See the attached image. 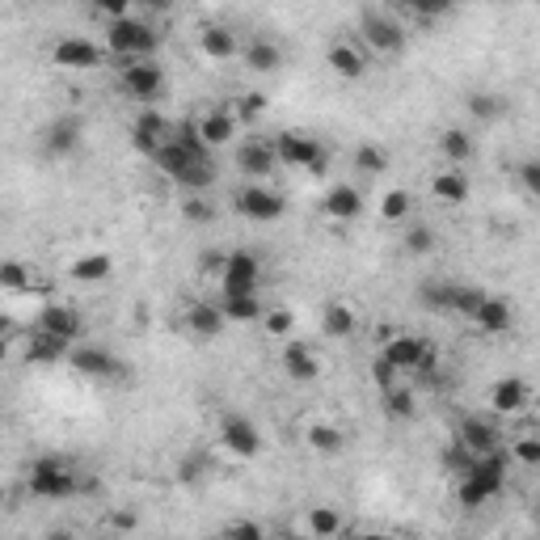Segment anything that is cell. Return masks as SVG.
I'll return each instance as SVG.
<instances>
[{
    "instance_id": "obj_33",
    "label": "cell",
    "mask_w": 540,
    "mask_h": 540,
    "mask_svg": "<svg viewBox=\"0 0 540 540\" xmlns=\"http://www.w3.org/2000/svg\"><path fill=\"white\" fill-rule=\"evenodd\" d=\"M220 304H224V317L237 321V325H249V321H262L266 304L258 292H220Z\"/></svg>"
},
{
    "instance_id": "obj_40",
    "label": "cell",
    "mask_w": 540,
    "mask_h": 540,
    "mask_svg": "<svg viewBox=\"0 0 540 540\" xmlns=\"http://www.w3.org/2000/svg\"><path fill=\"white\" fill-rule=\"evenodd\" d=\"M435 245H439V237H435V228L431 224H410L405 228V237H401V249L410 258H427V254H435Z\"/></svg>"
},
{
    "instance_id": "obj_31",
    "label": "cell",
    "mask_w": 540,
    "mask_h": 540,
    "mask_svg": "<svg viewBox=\"0 0 540 540\" xmlns=\"http://www.w3.org/2000/svg\"><path fill=\"white\" fill-rule=\"evenodd\" d=\"M241 60H245L249 72L270 76V72H279V68H283V47H279V43H270V38H249L245 51H241Z\"/></svg>"
},
{
    "instance_id": "obj_44",
    "label": "cell",
    "mask_w": 540,
    "mask_h": 540,
    "mask_svg": "<svg viewBox=\"0 0 540 540\" xmlns=\"http://www.w3.org/2000/svg\"><path fill=\"white\" fill-rule=\"evenodd\" d=\"M511 465L540 469V435H519V439L511 443Z\"/></svg>"
},
{
    "instance_id": "obj_21",
    "label": "cell",
    "mask_w": 540,
    "mask_h": 540,
    "mask_svg": "<svg viewBox=\"0 0 540 540\" xmlns=\"http://www.w3.org/2000/svg\"><path fill=\"white\" fill-rule=\"evenodd\" d=\"M224 325H228V317H224L220 300H195L186 308V330L195 338H203V342H216L224 334Z\"/></svg>"
},
{
    "instance_id": "obj_9",
    "label": "cell",
    "mask_w": 540,
    "mask_h": 540,
    "mask_svg": "<svg viewBox=\"0 0 540 540\" xmlns=\"http://www.w3.org/2000/svg\"><path fill=\"white\" fill-rule=\"evenodd\" d=\"M359 34H363V43H368L376 55H401L405 51V26L397 22V17H389V13L368 9L359 17Z\"/></svg>"
},
{
    "instance_id": "obj_1",
    "label": "cell",
    "mask_w": 540,
    "mask_h": 540,
    "mask_svg": "<svg viewBox=\"0 0 540 540\" xmlns=\"http://www.w3.org/2000/svg\"><path fill=\"white\" fill-rule=\"evenodd\" d=\"M152 161H157V169L169 182H178L182 190H190V195H203V190H211L220 178V165H216V157H211V148L203 144L195 123H178L173 140Z\"/></svg>"
},
{
    "instance_id": "obj_28",
    "label": "cell",
    "mask_w": 540,
    "mask_h": 540,
    "mask_svg": "<svg viewBox=\"0 0 540 540\" xmlns=\"http://www.w3.org/2000/svg\"><path fill=\"white\" fill-rule=\"evenodd\" d=\"M431 195H435L443 207H460V203H469L473 182H469V173H465V169L448 165V169H439L435 178H431Z\"/></svg>"
},
{
    "instance_id": "obj_53",
    "label": "cell",
    "mask_w": 540,
    "mask_h": 540,
    "mask_svg": "<svg viewBox=\"0 0 540 540\" xmlns=\"http://www.w3.org/2000/svg\"><path fill=\"white\" fill-rule=\"evenodd\" d=\"M173 0H135V13H169Z\"/></svg>"
},
{
    "instance_id": "obj_48",
    "label": "cell",
    "mask_w": 540,
    "mask_h": 540,
    "mask_svg": "<svg viewBox=\"0 0 540 540\" xmlns=\"http://www.w3.org/2000/svg\"><path fill=\"white\" fill-rule=\"evenodd\" d=\"M481 300H486V287H473V283H465V292H460V308H456V317L473 321V313L481 308Z\"/></svg>"
},
{
    "instance_id": "obj_23",
    "label": "cell",
    "mask_w": 540,
    "mask_h": 540,
    "mask_svg": "<svg viewBox=\"0 0 540 540\" xmlns=\"http://www.w3.org/2000/svg\"><path fill=\"white\" fill-rule=\"evenodd\" d=\"M532 405V389L519 376H503V380H494V389H490V410L494 414H503V418H515V414H524Z\"/></svg>"
},
{
    "instance_id": "obj_52",
    "label": "cell",
    "mask_w": 540,
    "mask_h": 540,
    "mask_svg": "<svg viewBox=\"0 0 540 540\" xmlns=\"http://www.w3.org/2000/svg\"><path fill=\"white\" fill-rule=\"evenodd\" d=\"M224 536H249V540H262L266 528L262 524H249V519H233V524H224Z\"/></svg>"
},
{
    "instance_id": "obj_51",
    "label": "cell",
    "mask_w": 540,
    "mask_h": 540,
    "mask_svg": "<svg viewBox=\"0 0 540 540\" xmlns=\"http://www.w3.org/2000/svg\"><path fill=\"white\" fill-rule=\"evenodd\" d=\"M266 93H245V98L237 102V114H241V123H249V119H258V114H266Z\"/></svg>"
},
{
    "instance_id": "obj_14",
    "label": "cell",
    "mask_w": 540,
    "mask_h": 540,
    "mask_svg": "<svg viewBox=\"0 0 540 540\" xmlns=\"http://www.w3.org/2000/svg\"><path fill=\"white\" fill-rule=\"evenodd\" d=\"M279 169L275 140H241L237 144V173L249 182H270V173Z\"/></svg>"
},
{
    "instance_id": "obj_49",
    "label": "cell",
    "mask_w": 540,
    "mask_h": 540,
    "mask_svg": "<svg viewBox=\"0 0 540 540\" xmlns=\"http://www.w3.org/2000/svg\"><path fill=\"white\" fill-rule=\"evenodd\" d=\"M452 5H456V0H414V5H410V13H418L422 22H435V17L452 13Z\"/></svg>"
},
{
    "instance_id": "obj_15",
    "label": "cell",
    "mask_w": 540,
    "mask_h": 540,
    "mask_svg": "<svg viewBox=\"0 0 540 540\" xmlns=\"http://www.w3.org/2000/svg\"><path fill=\"white\" fill-rule=\"evenodd\" d=\"M102 47L98 43H89V38H60V43L51 47V64L55 68H68V72H93V68H102Z\"/></svg>"
},
{
    "instance_id": "obj_13",
    "label": "cell",
    "mask_w": 540,
    "mask_h": 540,
    "mask_svg": "<svg viewBox=\"0 0 540 540\" xmlns=\"http://www.w3.org/2000/svg\"><path fill=\"white\" fill-rule=\"evenodd\" d=\"M173 131H178V123H169L161 110H140L131 123V148L144 152V157H157V152L173 140Z\"/></svg>"
},
{
    "instance_id": "obj_17",
    "label": "cell",
    "mask_w": 540,
    "mask_h": 540,
    "mask_svg": "<svg viewBox=\"0 0 540 540\" xmlns=\"http://www.w3.org/2000/svg\"><path fill=\"white\" fill-rule=\"evenodd\" d=\"M195 127H199V135H203V144H207L211 152H216V148H228V144L237 140V131H241V114H237V110L216 106V110L199 114Z\"/></svg>"
},
{
    "instance_id": "obj_7",
    "label": "cell",
    "mask_w": 540,
    "mask_h": 540,
    "mask_svg": "<svg viewBox=\"0 0 540 540\" xmlns=\"http://www.w3.org/2000/svg\"><path fill=\"white\" fill-rule=\"evenodd\" d=\"M237 211L245 220H254V224H275L283 220V211H287V199H283V190H275L270 182H249L237 190Z\"/></svg>"
},
{
    "instance_id": "obj_24",
    "label": "cell",
    "mask_w": 540,
    "mask_h": 540,
    "mask_svg": "<svg viewBox=\"0 0 540 540\" xmlns=\"http://www.w3.org/2000/svg\"><path fill=\"white\" fill-rule=\"evenodd\" d=\"M456 443H465L473 456H486V452H494V448H503V431H498V422L473 418V414H469V418L456 427Z\"/></svg>"
},
{
    "instance_id": "obj_29",
    "label": "cell",
    "mask_w": 540,
    "mask_h": 540,
    "mask_svg": "<svg viewBox=\"0 0 540 540\" xmlns=\"http://www.w3.org/2000/svg\"><path fill=\"white\" fill-rule=\"evenodd\" d=\"M439 152H443V161L448 165H473L477 161V135L469 127H448L439 135Z\"/></svg>"
},
{
    "instance_id": "obj_4",
    "label": "cell",
    "mask_w": 540,
    "mask_h": 540,
    "mask_svg": "<svg viewBox=\"0 0 540 540\" xmlns=\"http://www.w3.org/2000/svg\"><path fill=\"white\" fill-rule=\"evenodd\" d=\"M26 490L43 503H68V498L81 494V473L64 456H38L26 473Z\"/></svg>"
},
{
    "instance_id": "obj_12",
    "label": "cell",
    "mask_w": 540,
    "mask_h": 540,
    "mask_svg": "<svg viewBox=\"0 0 540 540\" xmlns=\"http://www.w3.org/2000/svg\"><path fill=\"white\" fill-rule=\"evenodd\" d=\"M119 85H123L127 98H135V102H152V98H157V93L165 89V72H161L157 60H123V68H119Z\"/></svg>"
},
{
    "instance_id": "obj_10",
    "label": "cell",
    "mask_w": 540,
    "mask_h": 540,
    "mask_svg": "<svg viewBox=\"0 0 540 540\" xmlns=\"http://www.w3.org/2000/svg\"><path fill=\"white\" fill-rule=\"evenodd\" d=\"M220 448L237 460H254L262 452V431L254 418L245 414H224L220 418Z\"/></svg>"
},
{
    "instance_id": "obj_36",
    "label": "cell",
    "mask_w": 540,
    "mask_h": 540,
    "mask_svg": "<svg viewBox=\"0 0 540 540\" xmlns=\"http://www.w3.org/2000/svg\"><path fill=\"white\" fill-rule=\"evenodd\" d=\"M304 528L308 536H317V540H330L338 532H346V519L338 507H308V519H304Z\"/></svg>"
},
{
    "instance_id": "obj_38",
    "label": "cell",
    "mask_w": 540,
    "mask_h": 540,
    "mask_svg": "<svg viewBox=\"0 0 540 540\" xmlns=\"http://www.w3.org/2000/svg\"><path fill=\"white\" fill-rule=\"evenodd\" d=\"M380 401H384V414H389V418H414L418 414V397L405 389V380H397L393 389H384Z\"/></svg>"
},
{
    "instance_id": "obj_18",
    "label": "cell",
    "mask_w": 540,
    "mask_h": 540,
    "mask_svg": "<svg viewBox=\"0 0 540 540\" xmlns=\"http://www.w3.org/2000/svg\"><path fill=\"white\" fill-rule=\"evenodd\" d=\"M199 51L207 55V60L228 64V60H237V55L245 51V43H241V34H237L233 26L207 22V26H199Z\"/></svg>"
},
{
    "instance_id": "obj_39",
    "label": "cell",
    "mask_w": 540,
    "mask_h": 540,
    "mask_svg": "<svg viewBox=\"0 0 540 540\" xmlns=\"http://www.w3.org/2000/svg\"><path fill=\"white\" fill-rule=\"evenodd\" d=\"M465 110L473 114V119L477 123H494V119H503V114H507V102L503 98H498V93H469V98H465Z\"/></svg>"
},
{
    "instance_id": "obj_46",
    "label": "cell",
    "mask_w": 540,
    "mask_h": 540,
    "mask_svg": "<svg viewBox=\"0 0 540 540\" xmlns=\"http://www.w3.org/2000/svg\"><path fill=\"white\" fill-rule=\"evenodd\" d=\"M182 216H186L190 224H211V220H216V207H211L203 195H190V199L182 203Z\"/></svg>"
},
{
    "instance_id": "obj_56",
    "label": "cell",
    "mask_w": 540,
    "mask_h": 540,
    "mask_svg": "<svg viewBox=\"0 0 540 540\" xmlns=\"http://www.w3.org/2000/svg\"><path fill=\"white\" fill-rule=\"evenodd\" d=\"M507 5H519V0H507Z\"/></svg>"
},
{
    "instance_id": "obj_32",
    "label": "cell",
    "mask_w": 540,
    "mask_h": 540,
    "mask_svg": "<svg viewBox=\"0 0 540 540\" xmlns=\"http://www.w3.org/2000/svg\"><path fill=\"white\" fill-rule=\"evenodd\" d=\"M355 330H359V317L346 300H330L321 308V334L325 338H355Z\"/></svg>"
},
{
    "instance_id": "obj_26",
    "label": "cell",
    "mask_w": 540,
    "mask_h": 540,
    "mask_svg": "<svg viewBox=\"0 0 540 540\" xmlns=\"http://www.w3.org/2000/svg\"><path fill=\"white\" fill-rule=\"evenodd\" d=\"M460 292H465V283H452V279H427V283L418 287V304L427 308V313L456 317V308H460Z\"/></svg>"
},
{
    "instance_id": "obj_42",
    "label": "cell",
    "mask_w": 540,
    "mask_h": 540,
    "mask_svg": "<svg viewBox=\"0 0 540 540\" xmlns=\"http://www.w3.org/2000/svg\"><path fill=\"white\" fill-rule=\"evenodd\" d=\"M262 325H266V334H270V338H292V330H296V317H292V308L270 304L266 313H262Z\"/></svg>"
},
{
    "instance_id": "obj_16",
    "label": "cell",
    "mask_w": 540,
    "mask_h": 540,
    "mask_svg": "<svg viewBox=\"0 0 540 540\" xmlns=\"http://www.w3.org/2000/svg\"><path fill=\"white\" fill-rule=\"evenodd\" d=\"M34 330H43V334H51V338H60V342L76 346V342H81L85 321H81V313H76L72 304H43V308H38Z\"/></svg>"
},
{
    "instance_id": "obj_19",
    "label": "cell",
    "mask_w": 540,
    "mask_h": 540,
    "mask_svg": "<svg viewBox=\"0 0 540 540\" xmlns=\"http://www.w3.org/2000/svg\"><path fill=\"white\" fill-rule=\"evenodd\" d=\"M473 325H477L481 334H490V338L511 334V330H515V304H511L507 296L486 292V300H481V308L473 313Z\"/></svg>"
},
{
    "instance_id": "obj_54",
    "label": "cell",
    "mask_w": 540,
    "mask_h": 540,
    "mask_svg": "<svg viewBox=\"0 0 540 540\" xmlns=\"http://www.w3.org/2000/svg\"><path fill=\"white\" fill-rule=\"evenodd\" d=\"M135 524H140V519H135V515H119V519H114V528H123V532H131Z\"/></svg>"
},
{
    "instance_id": "obj_25",
    "label": "cell",
    "mask_w": 540,
    "mask_h": 540,
    "mask_svg": "<svg viewBox=\"0 0 540 540\" xmlns=\"http://www.w3.org/2000/svg\"><path fill=\"white\" fill-rule=\"evenodd\" d=\"M325 64H330L334 76H342V81H363V76H368V55H363V47L346 43V38H334L330 51H325Z\"/></svg>"
},
{
    "instance_id": "obj_30",
    "label": "cell",
    "mask_w": 540,
    "mask_h": 540,
    "mask_svg": "<svg viewBox=\"0 0 540 540\" xmlns=\"http://www.w3.org/2000/svg\"><path fill=\"white\" fill-rule=\"evenodd\" d=\"M110 275H114V258H110V254H102V249H93V254L72 258V266H68V279H72V283H85V287L106 283Z\"/></svg>"
},
{
    "instance_id": "obj_27",
    "label": "cell",
    "mask_w": 540,
    "mask_h": 540,
    "mask_svg": "<svg viewBox=\"0 0 540 540\" xmlns=\"http://www.w3.org/2000/svg\"><path fill=\"white\" fill-rule=\"evenodd\" d=\"M81 119H68V114H64V119H55L47 131H43V152H47V157H55V161H64V157H72V152L76 148H81Z\"/></svg>"
},
{
    "instance_id": "obj_50",
    "label": "cell",
    "mask_w": 540,
    "mask_h": 540,
    "mask_svg": "<svg viewBox=\"0 0 540 540\" xmlns=\"http://www.w3.org/2000/svg\"><path fill=\"white\" fill-rule=\"evenodd\" d=\"M93 5V13H102L106 22H114V17H127V13H135V0H89Z\"/></svg>"
},
{
    "instance_id": "obj_3",
    "label": "cell",
    "mask_w": 540,
    "mask_h": 540,
    "mask_svg": "<svg viewBox=\"0 0 540 540\" xmlns=\"http://www.w3.org/2000/svg\"><path fill=\"white\" fill-rule=\"evenodd\" d=\"M157 47H161V34L140 13H127V17L106 22V51L119 55V60H152Z\"/></svg>"
},
{
    "instance_id": "obj_2",
    "label": "cell",
    "mask_w": 540,
    "mask_h": 540,
    "mask_svg": "<svg viewBox=\"0 0 540 540\" xmlns=\"http://www.w3.org/2000/svg\"><path fill=\"white\" fill-rule=\"evenodd\" d=\"M507 469H511V452H503V448L477 456L469 465V473H460V481H456V503L465 511H477V507L494 503V498H503Z\"/></svg>"
},
{
    "instance_id": "obj_41",
    "label": "cell",
    "mask_w": 540,
    "mask_h": 540,
    "mask_svg": "<svg viewBox=\"0 0 540 540\" xmlns=\"http://www.w3.org/2000/svg\"><path fill=\"white\" fill-rule=\"evenodd\" d=\"M410 211H414V195L410 190H384V199H380V220H389V224H405L410 220Z\"/></svg>"
},
{
    "instance_id": "obj_47",
    "label": "cell",
    "mask_w": 540,
    "mask_h": 540,
    "mask_svg": "<svg viewBox=\"0 0 540 540\" xmlns=\"http://www.w3.org/2000/svg\"><path fill=\"white\" fill-rule=\"evenodd\" d=\"M372 380H376V389L384 393V389H393V384H397V380H405V376H401V372H397L384 355H376V359H372Z\"/></svg>"
},
{
    "instance_id": "obj_5",
    "label": "cell",
    "mask_w": 540,
    "mask_h": 540,
    "mask_svg": "<svg viewBox=\"0 0 540 540\" xmlns=\"http://www.w3.org/2000/svg\"><path fill=\"white\" fill-rule=\"evenodd\" d=\"M275 152H279V165L304 169V173H313V178H321L325 165H330L325 144L317 140V135H308V131H279L275 135Z\"/></svg>"
},
{
    "instance_id": "obj_35",
    "label": "cell",
    "mask_w": 540,
    "mask_h": 540,
    "mask_svg": "<svg viewBox=\"0 0 540 540\" xmlns=\"http://www.w3.org/2000/svg\"><path fill=\"white\" fill-rule=\"evenodd\" d=\"M304 443L321 456H342L346 452V435H342V427H334V422H308Z\"/></svg>"
},
{
    "instance_id": "obj_6",
    "label": "cell",
    "mask_w": 540,
    "mask_h": 540,
    "mask_svg": "<svg viewBox=\"0 0 540 540\" xmlns=\"http://www.w3.org/2000/svg\"><path fill=\"white\" fill-rule=\"evenodd\" d=\"M380 355L389 359L401 376L435 372V363H439V359H435V351H431V342H427V338H418V334H393V338H384Z\"/></svg>"
},
{
    "instance_id": "obj_45",
    "label": "cell",
    "mask_w": 540,
    "mask_h": 540,
    "mask_svg": "<svg viewBox=\"0 0 540 540\" xmlns=\"http://www.w3.org/2000/svg\"><path fill=\"white\" fill-rule=\"evenodd\" d=\"M515 178H519V186H524V195H528V199H540V157L519 161Z\"/></svg>"
},
{
    "instance_id": "obj_34",
    "label": "cell",
    "mask_w": 540,
    "mask_h": 540,
    "mask_svg": "<svg viewBox=\"0 0 540 540\" xmlns=\"http://www.w3.org/2000/svg\"><path fill=\"white\" fill-rule=\"evenodd\" d=\"M68 351H72L68 342L51 338L43 330H30V338H26V363H43V368H47V363H64Z\"/></svg>"
},
{
    "instance_id": "obj_20",
    "label": "cell",
    "mask_w": 540,
    "mask_h": 540,
    "mask_svg": "<svg viewBox=\"0 0 540 540\" xmlns=\"http://www.w3.org/2000/svg\"><path fill=\"white\" fill-rule=\"evenodd\" d=\"M283 372H287V380H296V384H313L321 376V359L304 338H287L283 342Z\"/></svg>"
},
{
    "instance_id": "obj_37",
    "label": "cell",
    "mask_w": 540,
    "mask_h": 540,
    "mask_svg": "<svg viewBox=\"0 0 540 540\" xmlns=\"http://www.w3.org/2000/svg\"><path fill=\"white\" fill-rule=\"evenodd\" d=\"M351 165H355V173H363V178H380V173L389 169V152H384V144L363 140V144L351 152Z\"/></svg>"
},
{
    "instance_id": "obj_22",
    "label": "cell",
    "mask_w": 540,
    "mask_h": 540,
    "mask_svg": "<svg viewBox=\"0 0 540 540\" xmlns=\"http://www.w3.org/2000/svg\"><path fill=\"white\" fill-rule=\"evenodd\" d=\"M321 211H325V216H330L334 224H351V220L363 216V190L351 186V182H338V186L325 190Z\"/></svg>"
},
{
    "instance_id": "obj_8",
    "label": "cell",
    "mask_w": 540,
    "mask_h": 540,
    "mask_svg": "<svg viewBox=\"0 0 540 540\" xmlns=\"http://www.w3.org/2000/svg\"><path fill=\"white\" fill-rule=\"evenodd\" d=\"M64 363L76 376H85V380H119L127 372L119 355L106 351V346H93V342H76Z\"/></svg>"
},
{
    "instance_id": "obj_55",
    "label": "cell",
    "mask_w": 540,
    "mask_h": 540,
    "mask_svg": "<svg viewBox=\"0 0 540 540\" xmlns=\"http://www.w3.org/2000/svg\"><path fill=\"white\" fill-rule=\"evenodd\" d=\"M401 5H405V9H410V5H414V0H401Z\"/></svg>"
},
{
    "instance_id": "obj_43",
    "label": "cell",
    "mask_w": 540,
    "mask_h": 540,
    "mask_svg": "<svg viewBox=\"0 0 540 540\" xmlns=\"http://www.w3.org/2000/svg\"><path fill=\"white\" fill-rule=\"evenodd\" d=\"M0 287H5V292H26V287H34L30 266L17 262V258H9L5 266H0Z\"/></svg>"
},
{
    "instance_id": "obj_11",
    "label": "cell",
    "mask_w": 540,
    "mask_h": 540,
    "mask_svg": "<svg viewBox=\"0 0 540 540\" xmlns=\"http://www.w3.org/2000/svg\"><path fill=\"white\" fill-rule=\"evenodd\" d=\"M262 287V258L254 249H228L220 270V292H258Z\"/></svg>"
}]
</instances>
